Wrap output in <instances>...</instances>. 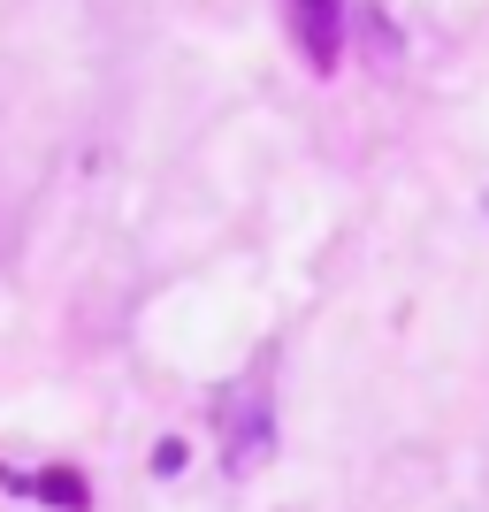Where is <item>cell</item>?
Masks as SVG:
<instances>
[{"label":"cell","instance_id":"1","mask_svg":"<svg viewBox=\"0 0 489 512\" xmlns=\"http://www.w3.org/2000/svg\"><path fill=\"white\" fill-rule=\"evenodd\" d=\"M291 39L298 54H306V69H337L344 54V0H291Z\"/></svg>","mask_w":489,"mask_h":512},{"label":"cell","instance_id":"2","mask_svg":"<svg viewBox=\"0 0 489 512\" xmlns=\"http://www.w3.org/2000/svg\"><path fill=\"white\" fill-rule=\"evenodd\" d=\"M23 497H39V505H62V512H85V505H92V490H85V482H77L69 467L31 474V490H23Z\"/></svg>","mask_w":489,"mask_h":512}]
</instances>
